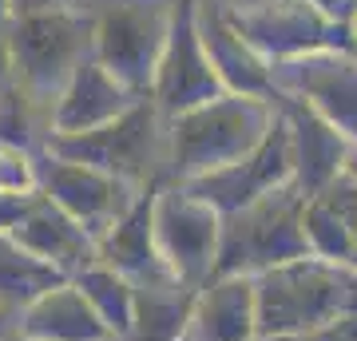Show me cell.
Wrapping results in <instances>:
<instances>
[{
  "mask_svg": "<svg viewBox=\"0 0 357 341\" xmlns=\"http://www.w3.org/2000/svg\"><path fill=\"white\" fill-rule=\"evenodd\" d=\"M306 190L298 183L262 195L258 202L222 218L215 278H258L282 262L306 258L310 238L302 227L306 215Z\"/></svg>",
  "mask_w": 357,
  "mask_h": 341,
  "instance_id": "cell-3",
  "label": "cell"
},
{
  "mask_svg": "<svg viewBox=\"0 0 357 341\" xmlns=\"http://www.w3.org/2000/svg\"><path fill=\"white\" fill-rule=\"evenodd\" d=\"M222 96L215 68L206 60L203 36H199V0H175L171 13V32H167L163 56L155 68V84H151V100L163 115H183L211 103Z\"/></svg>",
  "mask_w": 357,
  "mask_h": 341,
  "instance_id": "cell-8",
  "label": "cell"
},
{
  "mask_svg": "<svg viewBox=\"0 0 357 341\" xmlns=\"http://www.w3.org/2000/svg\"><path fill=\"white\" fill-rule=\"evenodd\" d=\"M123 190H128V183L103 175L96 167L56 159V155H52V167L40 179V195L52 199L60 211H68L96 242H100V234L112 227L115 218L128 211V202L135 199V195L128 199Z\"/></svg>",
  "mask_w": 357,
  "mask_h": 341,
  "instance_id": "cell-11",
  "label": "cell"
},
{
  "mask_svg": "<svg viewBox=\"0 0 357 341\" xmlns=\"http://www.w3.org/2000/svg\"><path fill=\"white\" fill-rule=\"evenodd\" d=\"M274 112H278V107H274ZM286 183H294V155H290L286 123H282V115H278L274 127H270V135L258 143L246 159L222 167V171H211V175L187 179L183 187L227 218V215H234V211L250 206V202H258L262 195H270V190L286 187Z\"/></svg>",
  "mask_w": 357,
  "mask_h": 341,
  "instance_id": "cell-10",
  "label": "cell"
},
{
  "mask_svg": "<svg viewBox=\"0 0 357 341\" xmlns=\"http://www.w3.org/2000/svg\"><path fill=\"white\" fill-rule=\"evenodd\" d=\"M151 227H155L159 258L171 270V278H178L183 286L203 290L206 282L215 278L222 215H218L215 206H206L203 199H195L183 183H175V187L159 183Z\"/></svg>",
  "mask_w": 357,
  "mask_h": 341,
  "instance_id": "cell-4",
  "label": "cell"
},
{
  "mask_svg": "<svg viewBox=\"0 0 357 341\" xmlns=\"http://www.w3.org/2000/svg\"><path fill=\"white\" fill-rule=\"evenodd\" d=\"M79 294L88 298V305L100 314V321L112 329L115 341H128L131 338V305H135V290L123 274H115L112 266L91 262L88 270H79L76 278Z\"/></svg>",
  "mask_w": 357,
  "mask_h": 341,
  "instance_id": "cell-21",
  "label": "cell"
},
{
  "mask_svg": "<svg viewBox=\"0 0 357 341\" xmlns=\"http://www.w3.org/2000/svg\"><path fill=\"white\" fill-rule=\"evenodd\" d=\"M155 190H159V179L147 183V190H139L135 199L128 202V211L115 218L112 227L100 234V262L112 266L115 274L135 286V282H159L171 278V270L159 258V246H155V227H151V211H155Z\"/></svg>",
  "mask_w": 357,
  "mask_h": 341,
  "instance_id": "cell-15",
  "label": "cell"
},
{
  "mask_svg": "<svg viewBox=\"0 0 357 341\" xmlns=\"http://www.w3.org/2000/svg\"><path fill=\"white\" fill-rule=\"evenodd\" d=\"M306 4H314L321 16H330L337 24L354 28V20H357V0H306Z\"/></svg>",
  "mask_w": 357,
  "mask_h": 341,
  "instance_id": "cell-24",
  "label": "cell"
},
{
  "mask_svg": "<svg viewBox=\"0 0 357 341\" xmlns=\"http://www.w3.org/2000/svg\"><path fill=\"white\" fill-rule=\"evenodd\" d=\"M278 112L274 100H255V96H230L222 91L218 100L199 103L191 112L171 119V171L178 183L222 167L238 163L270 135Z\"/></svg>",
  "mask_w": 357,
  "mask_h": 341,
  "instance_id": "cell-2",
  "label": "cell"
},
{
  "mask_svg": "<svg viewBox=\"0 0 357 341\" xmlns=\"http://www.w3.org/2000/svg\"><path fill=\"white\" fill-rule=\"evenodd\" d=\"M230 24L266 63L298 60L310 52H357L354 28L321 16L306 0H266L243 13H230Z\"/></svg>",
  "mask_w": 357,
  "mask_h": 341,
  "instance_id": "cell-6",
  "label": "cell"
},
{
  "mask_svg": "<svg viewBox=\"0 0 357 341\" xmlns=\"http://www.w3.org/2000/svg\"><path fill=\"white\" fill-rule=\"evenodd\" d=\"M4 321H8V317H4V314H0V326H4Z\"/></svg>",
  "mask_w": 357,
  "mask_h": 341,
  "instance_id": "cell-26",
  "label": "cell"
},
{
  "mask_svg": "<svg viewBox=\"0 0 357 341\" xmlns=\"http://www.w3.org/2000/svg\"><path fill=\"white\" fill-rule=\"evenodd\" d=\"M60 282H68L60 270H52L48 262L32 258L16 238L0 234V314L4 317L28 310L40 294H48Z\"/></svg>",
  "mask_w": 357,
  "mask_h": 341,
  "instance_id": "cell-20",
  "label": "cell"
},
{
  "mask_svg": "<svg viewBox=\"0 0 357 341\" xmlns=\"http://www.w3.org/2000/svg\"><path fill=\"white\" fill-rule=\"evenodd\" d=\"M314 199L337 218V227H342V246H345V266H357V179L342 175L333 179L330 187H321Z\"/></svg>",
  "mask_w": 357,
  "mask_h": 341,
  "instance_id": "cell-22",
  "label": "cell"
},
{
  "mask_svg": "<svg viewBox=\"0 0 357 341\" xmlns=\"http://www.w3.org/2000/svg\"><path fill=\"white\" fill-rule=\"evenodd\" d=\"M286 135H290V155H294V183L314 199L321 187H330L333 179L345 171V155L349 139L337 127H330L310 103L294 100V96H274Z\"/></svg>",
  "mask_w": 357,
  "mask_h": 341,
  "instance_id": "cell-12",
  "label": "cell"
},
{
  "mask_svg": "<svg viewBox=\"0 0 357 341\" xmlns=\"http://www.w3.org/2000/svg\"><path fill=\"white\" fill-rule=\"evenodd\" d=\"M195 341H258L255 278H211L191 317Z\"/></svg>",
  "mask_w": 357,
  "mask_h": 341,
  "instance_id": "cell-17",
  "label": "cell"
},
{
  "mask_svg": "<svg viewBox=\"0 0 357 341\" xmlns=\"http://www.w3.org/2000/svg\"><path fill=\"white\" fill-rule=\"evenodd\" d=\"M139 96H131L119 79L103 68L100 60L84 63L72 84H68L64 100H60V112H56V135H79V131H91V127L112 123L115 115H123Z\"/></svg>",
  "mask_w": 357,
  "mask_h": 341,
  "instance_id": "cell-18",
  "label": "cell"
},
{
  "mask_svg": "<svg viewBox=\"0 0 357 341\" xmlns=\"http://www.w3.org/2000/svg\"><path fill=\"white\" fill-rule=\"evenodd\" d=\"M274 91L310 103L330 127L357 143V52H310L270 63Z\"/></svg>",
  "mask_w": 357,
  "mask_h": 341,
  "instance_id": "cell-9",
  "label": "cell"
},
{
  "mask_svg": "<svg viewBox=\"0 0 357 341\" xmlns=\"http://www.w3.org/2000/svg\"><path fill=\"white\" fill-rule=\"evenodd\" d=\"M8 238H16L32 258L48 262L52 270H60L68 282L76 278L79 270H88L91 262H100L96 238H91L68 211H60L52 199H44L40 190H36V199L28 202L24 218L13 227Z\"/></svg>",
  "mask_w": 357,
  "mask_h": 341,
  "instance_id": "cell-13",
  "label": "cell"
},
{
  "mask_svg": "<svg viewBox=\"0 0 357 341\" xmlns=\"http://www.w3.org/2000/svg\"><path fill=\"white\" fill-rule=\"evenodd\" d=\"M175 0H119L100 28V63L131 96L147 100L171 32Z\"/></svg>",
  "mask_w": 357,
  "mask_h": 341,
  "instance_id": "cell-7",
  "label": "cell"
},
{
  "mask_svg": "<svg viewBox=\"0 0 357 341\" xmlns=\"http://www.w3.org/2000/svg\"><path fill=\"white\" fill-rule=\"evenodd\" d=\"M199 36H203L206 60L215 68L222 91L230 96H255L274 100V76L270 63L243 40V32L230 24V13H218L215 4H199Z\"/></svg>",
  "mask_w": 357,
  "mask_h": 341,
  "instance_id": "cell-14",
  "label": "cell"
},
{
  "mask_svg": "<svg viewBox=\"0 0 357 341\" xmlns=\"http://www.w3.org/2000/svg\"><path fill=\"white\" fill-rule=\"evenodd\" d=\"M262 341H357V317H342V321L306 329V333H282V338H262Z\"/></svg>",
  "mask_w": 357,
  "mask_h": 341,
  "instance_id": "cell-23",
  "label": "cell"
},
{
  "mask_svg": "<svg viewBox=\"0 0 357 341\" xmlns=\"http://www.w3.org/2000/svg\"><path fill=\"white\" fill-rule=\"evenodd\" d=\"M159 107L155 100H135L112 123L79 131V135H52V155L68 163L96 167L119 183L151 175L155 151H159Z\"/></svg>",
  "mask_w": 357,
  "mask_h": 341,
  "instance_id": "cell-5",
  "label": "cell"
},
{
  "mask_svg": "<svg viewBox=\"0 0 357 341\" xmlns=\"http://www.w3.org/2000/svg\"><path fill=\"white\" fill-rule=\"evenodd\" d=\"M255 314L258 341L357 317V266L318 254L274 266L255 278Z\"/></svg>",
  "mask_w": 357,
  "mask_h": 341,
  "instance_id": "cell-1",
  "label": "cell"
},
{
  "mask_svg": "<svg viewBox=\"0 0 357 341\" xmlns=\"http://www.w3.org/2000/svg\"><path fill=\"white\" fill-rule=\"evenodd\" d=\"M20 341H115L112 329L100 321V314L88 305L76 282H60L36 302L20 310Z\"/></svg>",
  "mask_w": 357,
  "mask_h": 341,
  "instance_id": "cell-16",
  "label": "cell"
},
{
  "mask_svg": "<svg viewBox=\"0 0 357 341\" xmlns=\"http://www.w3.org/2000/svg\"><path fill=\"white\" fill-rule=\"evenodd\" d=\"M345 175L357 179V143H349V155H345Z\"/></svg>",
  "mask_w": 357,
  "mask_h": 341,
  "instance_id": "cell-25",
  "label": "cell"
},
{
  "mask_svg": "<svg viewBox=\"0 0 357 341\" xmlns=\"http://www.w3.org/2000/svg\"><path fill=\"white\" fill-rule=\"evenodd\" d=\"M131 305V338L128 341H183L191 333V317L199 290L183 286L178 278L135 282Z\"/></svg>",
  "mask_w": 357,
  "mask_h": 341,
  "instance_id": "cell-19",
  "label": "cell"
}]
</instances>
